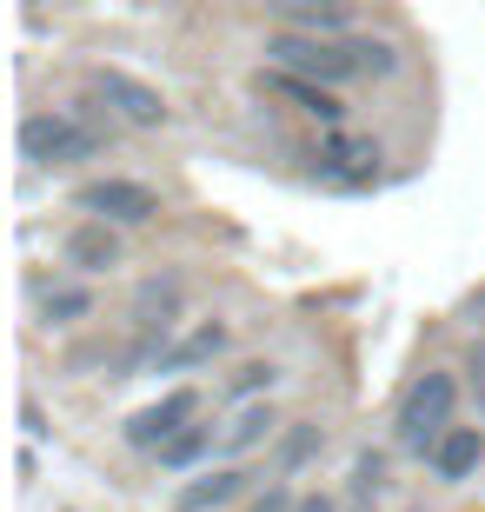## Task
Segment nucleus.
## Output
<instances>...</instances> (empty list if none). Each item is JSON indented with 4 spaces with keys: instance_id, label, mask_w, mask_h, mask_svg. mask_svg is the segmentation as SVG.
I'll use <instances>...</instances> for the list:
<instances>
[{
    "instance_id": "nucleus-1",
    "label": "nucleus",
    "mask_w": 485,
    "mask_h": 512,
    "mask_svg": "<svg viewBox=\"0 0 485 512\" xmlns=\"http://www.w3.org/2000/svg\"><path fill=\"white\" fill-rule=\"evenodd\" d=\"M452 413H459V380L439 373V366H426V373L406 386L399 413H392V439H399V453L432 459V446L452 433Z\"/></svg>"
},
{
    "instance_id": "nucleus-2",
    "label": "nucleus",
    "mask_w": 485,
    "mask_h": 512,
    "mask_svg": "<svg viewBox=\"0 0 485 512\" xmlns=\"http://www.w3.org/2000/svg\"><path fill=\"white\" fill-rule=\"evenodd\" d=\"M107 133L87 120V107H40V114L20 120V160L27 167H80V160H100Z\"/></svg>"
},
{
    "instance_id": "nucleus-3",
    "label": "nucleus",
    "mask_w": 485,
    "mask_h": 512,
    "mask_svg": "<svg viewBox=\"0 0 485 512\" xmlns=\"http://www.w3.org/2000/svg\"><path fill=\"white\" fill-rule=\"evenodd\" d=\"M266 67H293V74L326 80V87H346V80H359L353 54H346V40L306 34V27H280V34H266Z\"/></svg>"
},
{
    "instance_id": "nucleus-4",
    "label": "nucleus",
    "mask_w": 485,
    "mask_h": 512,
    "mask_svg": "<svg viewBox=\"0 0 485 512\" xmlns=\"http://www.w3.org/2000/svg\"><path fill=\"white\" fill-rule=\"evenodd\" d=\"M74 207L87 220H107V227H147L153 213H160V193L147 180H127V173H107V180H87L74 187Z\"/></svg>"
},
{
    "instance_id": "nucleus-5",
    "label": "nucleus",
    "mask_w": 485,
    "mask_h": 512,
    "mask_svg": "<svg viewBox=\"0 0 485 512\" xmlns=\"http://www.w3.org/2000/svg\"><path fill=\"white\" fill-rule=\"evenodd\" d=\"M379 160H386V147L379 140H366V133H346V127H333L326 140H319V153H313V173L326 180V187H373L379 180Z\"/></svg>"
},
{
    "instance_id": "nucleus-6",
    "label": "nucleus",
    "mask_w": 485,
    "mask_h": 512,
    "mask_svg": "<svg viewBox=\"0 0 485 512\" xmlns=\"http://www.w3.org/2000/svg\"><path fill=\"white\" fill-rule=\"evenodd\" d=\"M87 87H94L100 100H107L113 114L127 120V127H140V133H153V127H167V94H160V87H147V80H133L127 67H94V74H87Z\"/></svg>"
},
{
    "instance_id": "nucleus-7",
    "label": "nucleus",
    "mask_w": 485,
    "mask_h": 512,
    "mask_svg": "<svg viewBox=\"0 0 485 512\" xmlns=\"http://www.w3.org/2000/svg\"><path fill=\"white\" fill-rule=\"evenodd\" d=\"M193 419H200V393H193V386H173V393H160L153 406H140V413L120 426V439H127L133 453H160V446H167L180 426H193Z\"/></svg>"
},
{
    "instance_id": "nucleus-8",
    "label": "nucleus",
    "mask_w": 485,
    "mask_h": 512,
    "mask_svg": "<svg viewBox=\"0 0 485 512\" xmlns=\"http://www.w3.org/2000/svg\"><path fill=\"white\" fill-rule=\"evenodd\" d=\"M253 87H260V94H273V100H293L299 114L326 120V127H339V120H346V100H339V87H326V80H306V74H293V67H260V74H253Z\"/></svg>"
},
{
    "instance_id": "nucleus-9",
    "label": "nucleus",
    "mask_w": 485,
    "mask_h": 512,
    "mask_svg": "<svg viewBox=\"0 0 485 512\" xmlns=\"http://www.w3.org/2000/svg\"><path fill=\"white\" fill-rule=\"evenodd\" d=\"M173 340H180V320H140V333L113 353V373H107V380H140V373H160V360L173 353Z\"/></svg>"
},
{
    "instance_id": "nucleus-10",
    "label": "nucleus",
    "mask_w": 485,
    "mask_h": 512,
    "mask_svg": "<svg viewBox=\"0 0 485 512\" xmlns=\"http://www.w3.org/2000/svg\"><path fill=\"white\" fill-rule=\"evenodd\" d=\"M60 260L74 266V273H113L120 266V233L107 220H80L67 240H60Z\"/></svg>"
},
{
    "instance_id": "nucleus-11",
    "label": "nucleus",
    "mask_w": 485,
    "mask_h": 512,
    "mask_svg": "<svg viewBox=\"0 0 485 512\" xmlns=\"http://www.w3.org/2000/svg\"><path fill=\"white\" fill-rule=\"evenodd\" d=\"M479 459H485V433L479 426H452L439 446H432V479H446V486H459V479H472L479 473Z\"/></svg>"
},
{
    "instance_id": "nucleus-12",
    "label": "nucleus",
    "mask_w": 485,
    "mask_h": 512,
    "mask_svg": "<svg viewBox=\"0 0 485 512\" xmlns=\"http://www.w3.org/2000/svg\"><path fill=\"white\" fill-rule=\"evenodd\" d=\"M240 493H246V473H240V466H213V473L187 479V486L173 493V512H220V506H233Z\"/></svg>"
},
{
    "instance_id": "nucleus-13",
    "label": "nucleus",
    "mask_w": 485,
    "mask_h": 512,
    "mask_svg": "<svg viewBox=\"0 0 485 512\" xmlns=\"http://www.w3.org/2000/svg\"><path fill=\"white\" fill-rule=\"evenodd\" d=\"M220 353H226V326L220 320H200L193 333L173 340V353L160 360V373H200V366H213Z\"/></svg>"
},
{
    "instance_id": "nucleus-14",
    "label": "nucleus",
    "mask_w": 485,
    "mask_h": 512,
    "mask_svg": "<svg viewBox=\"0 0 485 512\" xmlns=\"http://www.w3.org/2000/svg\"><path fill=\"white\" fill-rule=\"evenodd\" d=\"M266 7L306 34H346V20H353V0H266Z\"/></svg>"
},
{
    "instance_id": "nucleus-15",
    "label": "nucleus",
    "mask_w": 485,
    "mask_h": 512,
    "mask_svg": "<svg viewBox=\"0 0 485 512\" xmlns=\"http://www.w3.org/2000/svg\"><path fill=\"white\" fill-rule=\"evenodd\" d=\"M206 453H213V426H206V419H193V426H180V433H173L153 459H160V473H193Z\"/></svg>"
},
{
    "instance_id": "nucleus-16",
    "label": "nucleus",
    "mask_w": 485,
    "mask_h": 512,
    "mask_svg": "<svg viewBox=\"0 0 485 512\" xmlns=\"http://www.w3.org/2000/svg\"><path fill=\"white\" fill-rule=\"evenodd\" d=\"M273 433H280V413H273V406H240L233 426L220 433V446L226 453H253V446H266Z\"/></svg>"
},
{
    "instance_id": "nucleus-17",
    "label": "nucleus",
    "mask_w": 485,
    "mask_h": 512,
    "mask_svg": "<svg viewBox=\"0 0 485 512\" xmlns=\"http://www.w3.org/2000/svg\"><path fill=\"white\" fill-rule=\"evenodd\" d=\"M346 54H353V67H359V80H392L406 60H399V47L392 40H379V34H346Z\"/></svg>"
},
{
    "instance_id": "nucleus-18",
    "label": "nucleus",
    "mask_w": 485,
    "mask_h": 512,
    "mask_svg": "<svg viewBox=\"0 0 485 512\" xmlns=\"http://www.w3.org/2000/svg\"><path fill=\"white\" fill-rule=\"evenodd\" d=\"M40 320L47 326L94 320V293H87V286H47V293H40Z\"/></svg>"
},
{
    "instance_id": "nucleus-19",
    "label": "nucleus",
    "mask_w": 485,
    "mask_h": 512,
    "mask_svg": "<svg viewBox=\"0 0 485 512\" xmlns=\"http://www.w3.org/2000/svg\"><path fill=\"white\" fill-rule=\"evenodd\" d=\"M319 446H326V433H319V426H293V433L273 446V479H293L299 466L319 453Z\"/></svg>"
},
{
    "instance_id": "nucleus-20",
    "label": "nucleus",
    "mask_w": 485,
    "mask_h": 512,
    "mask_svg": "<svg viewBox=\"0 0 485 512\" xmlns=\"http://www.w3.org/2000/svg\"><path fill=\"white\" fill-rule=\"evenodd\" d=\"M180 293H187V286L173 280H140V293H133V313H140V320H180Z\"/></svg>"
},
{
    "instance_id": "nucleus-21",
    "label": "nucleus",
    "mask_w": 485,
    "mask_h": 512,
    "mask_svg": "<svg viewBox=\"0 0 485 512\" xmlns=\"http://www.w3.org/2000/svg\"><path fill=\"white\" fill-rule=\"evenodd\" d=\"M273 386H280V366H273V360H246L240 373L226 380V393H233V399H253V393H273Z\"/></svg>"
},
{
    "instance_id": "nucleus-22",
    "label": "nucleus",
    "mask_w": 485,
    "mask_h": 512,
    "mask_svg": "<svg viewBox=\"0 0 485 512\" xmlns=\"http://www.w3.org/2000/svg\"><path fill=\"white\" fill-rule=\"evenodd\" d=\"M379 486H386V459H379V453H359V459H353V493L373 499Z\"/></svg>"
},
{
    "instance_id": "nucleus-23",
    "label": "nucleus",
    "mask_w": 485,
    "mask_h": 512,
    "mask_svg": "<svg viewBox=\"0 0 485 512\" xmlns=\"http://www.w3.org/2000/svg\"><path fill=\"white\" fill-rule=\"evenodd\" d=\"M466 386H472V399H479V419H485V333L466 346Z\"/></svg>"
},
{
    "instance_id": "nucleus-24",
    "label": "nucleus",
    "mask_w": 485,
    "mask_h": 512,
    "mask_svg": "<svg viewBox=\"0 0 485 512\" xmlns=\"http://www.w3.org/2000/svg\"><path fill=\"white\" fill-rule=\"evenodd\" d=\"M293 506H299V499L286 493V486H266V493L253 499V506H246V512H293Z\"/></svg>"
},
{
    "instance_id": "nucleus-25",
    "label": "nucleus",
    "mask_w": 485,
    "mask_h": 512,
    "mask_svg": "<svg viewBox=\"0 0 485 512\" xmlns=\"http://www.w3.org/2000/svg\"><path fill=\"white\" fill-rule=\"evenodd\" d=\"M459 313H466V326H479V333H485V286H479V293H466Z\"/></svg>"
},
{
    "instance_id": "nucleus-26",
    "label": "nucleus",
    "mask_w": 485,
    "mask_h": 512,
    "mask_svg": "<svg viewBox=\"0 0 485 512\" xmlns=\"http://www.w3.org/2000/svg\"><path fill=\"white\" fill-rule=\"evenodd\" d=\"M20 426H27V439H47V419H40V406H27V413H20Z\"/></svg>"
}]
</instances>
